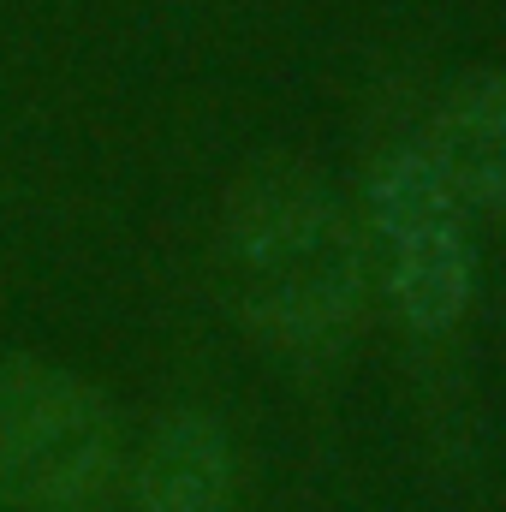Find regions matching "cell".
I'll use <instances>...</instances> for the list:
<instances>
[{
	"mask_svg": "<svg viewBox=\"0 0 506 512\" xmlns=\"http://www.w3.org/2000/svg\"><path fill=\"white\" fill-rule=\"evenodd\" d=\"M221 280L262 346L328 358L364 310V239L310 173L262 167L227 197Z\"/></svg>",
	"mask_w": 506,
	"mask_h": 512,
	"instance_id": "cell-1",
	"label": "cell"
},
{
	"mask_svg": "<svg viewBox=\"0 0 506 512\" xmlns=\"http://www.w3.org/2000/svg\"><path fill=\"white\" fill-rule=\"evenodd\" d=\"M120 483L114 399L54 358L0 352V512H114Z\"/></svg>",
	"mask_w": 506,
	"mask_h": 512,
	"instance_id": "cell-2",
	"label": "cell"
},
{
	"mask_svg": "<svg viewBox=\"0 0 506 512\" xmlns=\"http://www.w3.org/2000/svg\"><path fill=\"white\" fill-rule=\"evenodd\" d=\"M465 203L441 179L429 143L387 149L370 179V233L381 286L411 334H447L471 304V233Z\"/></svg>",
	"mask_w": 506,
	"mask_h": 512,
	"instance_id": "cell-3",
	"label": "cell"
},
{
	"mask_svg": "<svg viewBox=\"0 0 506 512\" xmlns=\"http://www.w3.org/2000/svg\"><path fill=\"white\" fill-rule=\"evenodd\" d=\"M120 512H239L233 441L209 411H167L137 447Z\"/></svg>",
	"mask_w": 506,
	"mask_h": 512,
	"instance_id": "cell-4",
	"label": "cell"
},
{
	"mask_svg": "<svg viewBox=\"0 0 506 512\" xmlns=\"http://www.w3.org/2000/svg\"><path fill=\"white\" fill-rule=\"evenodd\" d=\"M429 155L465 209L506 221V72L465 84L441 108Z\"/></svg>",
	"mask_w": 506,
	"mask_h": 512,
	"instance_id": "cell-5",
	"label": "cell"
}]
</instances>
